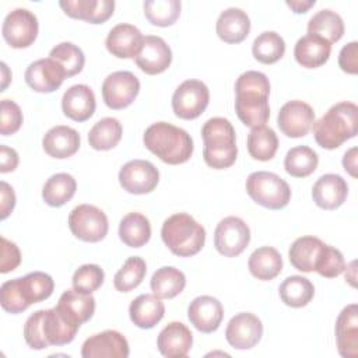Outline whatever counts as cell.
Returning <instances> with one entry per match:
<instances>
[{
  "label": "cell",
  "mask_w": 358,
  "mask_h": 358,
  "mask_svg": "<svg viewBox=\"0 0 358 358\" xmlns=\"http://www.w3.org/2000/svg\"><path fill=\"white\" fill-rule=\"evenodd\" d=\"M95 108V94L85 84H74L63 94L62 110L64 116L74 122L88 120L94 115Z\"/></svg>",
  "instance_id": "obj_24"
},
{
  "label": "cell",
  "mask_w": 358,
  "mask_h": 358,
  "mask_svg": "<svg viewBox=\"0 0 358 358\" xmlns=\"http://www.w3.org/2000/svg\"><path fill=\"white\" fill-rule=\"evenodd\" d=\"M159 182V172L154 164L145 159H131L119 171V183L127 193H151Z\"/></svg>",
  "instance_id": "obj_14"
},
{
  "label": "cell",
  "mask_w": 358,
  "mask_h": 358,
  "mask_svg": "<svg viewBox=\"0 0 358 358\" xmlns=\"http://www.w3.org/2000/svg\"><path fill=\"white\" fill-rule=\"evenodd\" d=\"M161 238L173 255L179 257H190L203 249L206 229L192 215L176 213L164 221Z\"/></svg>",
  "instance_id": "obj_7"
},
{
  "label": "cell",
  "mask_w": 358,
  "mask_h": 358,
  "mask_svg": "<svg viewBox=\"0 0 358 358\" xmlns=\"http://www.w3.org/2000/svg\"><path fill=\"white\" fill-rule=\"evenodd\" d=\"M316 4L315 0H287V6L295 13V14H303L310 7Z\"/></svg>",
  "instance_id": "obj_54"
},
{
  "label": "cell",
  "mask_w": 358,
  "mask_h": 358,
  "mask_svg": "<svg viewBox=\"0 0 358 358\" xmlns=\"http://www.w3.org/2000/svg\"><path fill=\"white\" fill-rule=\"evenodd\" d=\"M250 242L248 224L235 215L222 218L214 231V246L225 257L239 256Z\"/></svg>",
  "instance_id": "obj_11"
},
{
  "label": "cell",
  "mask_w": 358,
  "mask_h": 358,
  "mask_svg": "<svg viewBox=\"0 0 358 358\" xmlns=\"http://www.w3.org/2000/svg\"><path fill=\"white\" fill-rule=\"evenodd\" d=\"M59 6L66 15L90 24H103L115 10L113 0H64L59 1Z\"/></svg>",
  "instance_id": "obj_26"
},
{
  "label": "cell",
  "mask_w": 358,
  "mask_h": 358,
  "mask_svg": "<svg viewBox=\"0 0 358 358\" xmlns=\"http://www.w3.org/2000/svg\"><path fill=\"white\" fill-rule=\"evenodd\" d=\"M134 62L145 74H161L171 66L172 50L161 36L145 35Z\"/></svg>",
  "instance_id": "obj_19"
},
{
  "label": "cell",
  "mask_w": 358,
  "mask_h": 358,
  "mask_svg": "<svg viewBox=\"0 0 358 358\" xmlns=\"http://www.w3.org/2000/svg\"><path fill=\"white\" fill-rule=\"evenodd\" d=\"M235 112L248 127L264 126L270 117V81L262 71L248 70L235 83Z\"/></svg>",
  "instance_id": "obj_1"
},
{
  "label": "cell",
  "mask_w": 358,
  "mask_h": 358,
  "mask_svg": "<svg viewBox=\"0 0 358 358\" xmlns=\"http://www.w3.org/2000/svg\"><path fill=\"white\" fill-rule=\"evenodd\" d=\"M119 238L129 248H141L151 238V225L141 213L126 214L119 224Z\"/></svg>",
  "instance_id": "obj_34"
},
{
  "label": "cell",
  "mask_w": 358,
  "mask_h": 358,
  "mask_svg": "<svg viewBox=\"0 0 358 358\" xmlns=\"http://www.w3.org/2000/svg\"><path fill=\"white\" fill-rule=\"evenodd\" d=\"M49 57H52L53 60H56L63 66L67 74V78L81 73L85 63V56L83 50L71 42H62L56 45L49 52Z\"/></svg>",
  "instance_id": "obj_45"
},
{
  "label": "cell",
  "mask_w": 358,
  "mask_h": 358,
  "mask_svg": "<svg viewBox=\"0 0 358 358\" xmlns=\"http://www.w3.org/2000/svg\"><path fill=\"white\" fill-rule=\"evenodd\" d=\"M0 218L6 220L15 206V193L14 189L4 180L0 182Z\"/></svg>",
  "instance_id": "obj_51"
},
{
  "label": "cell",
  "mask_w": 358,
  "mask_h": 358,
  "mask_svg": "<svg viewBox=\"0 0 358 358\" xmlns=\"http://www.w3.org/2000/svg\"><path fill=\"white\" fill-rule=\"evenodd\" d=\"M319 157L308 145H296L288 150L284 158L285 172L294 178H306L317 168Z\"/></svg>",
  "instance_id": "obj_41"
},
{
  "label": "cell",
  "mask_w": 358,
  "mask_h": 358,
  "mask_svg": "<svg viewBox=\"0 0 358 358\" xmlns=\"http://www.w3.org/2000/svg\"><path fill=\"white\" fill-rule=\"evenodd\" d=\"M337 351L344 358L358 357V305L350 303L336 320Z\"/></svg>",
  "instance_id": "obj_22"
},
{
  "label": "cell",
  "mask_w": 358,
  "mask_h": 358,
  "mask_svg": "<svg viewBox=\"0 0 358 358\" xmlns=\"http://www.w3.org/2000/svg\"><path fill=\"white\" fill-rule=\"evenodd\" d=\"M67 78V74L60 63L52 57L32 62L25 70V83L36 92L49 94L56 91Z\"/></svg>",
  "instance_id": "obj_17"
},
{
  "label": "cell",
  "mask_w": 358,
  "mask_h": 358,
  "mask_svg": "<svg viewBox=\"0 0 358 358\" xmlns=\"http://www.w3.org/2000/svg\"><path fill=\"white\" fill-rule=\"evenodd\" d=\"M55 289L53 278L43 271H32L24 277L8 280L0 287L1 308L13 315L22 313L32 303L48 299Z\"/></svg>",
  "instance_id": "obj_3"
},
{
  "label": "cell",
  "mask_w": 358,
  "mask_h": 358,
  "mask_svg": "<svg viewBox=\"0 0 358 358\" xmlns=\"http://www.w3.org/2000/svg\"><path fill=\"white\" fill-rule=\"evenodd\" d=\"M210 102L208 87L200 80L183 81L172 95V110L173 113L185 120L199 117Z\"/></svg>",
  "instance_id": "obj_10"
},
{
  "label": "cell",
  "mask_w": 358,
  "mask_h": 358,
  "mask_svg": "<svg viewBox=\"0 0 358 358\" xmlns=\"http://www.w3.org/2000/svg\"><path fill=\"white\" fill-rule=\"evenodd\" d=\"M250 274L262 281L275 278L282 270V257L273 246H262L252 252L248 260Z\"/></svg>",
  "instance_id": "obj_33"
},
{
  "label": "cell",
  "mask_w": 358,
  "mask_h": 358,
  "mask_svg": "<svg viewBox=\"0 0 358 358\" xmlns=\"http://www.w3.org/2000/svg\"><path fill=\"white\" fill-rule=\"evenodd\" d=\"M246 145L253 159L270 161L278 150V137L271 127L257 126L248 134Z\"/></svg>",
  "instance_id": "obj_40"
},
{
  "label": "cell",
  "mask_w": 358,
  "mask_h": 358,
  "mask_svg": "<svg viewBox=\"0 0 358 358\" xmlns=\"http://www.w3.org/2000/svg\"><path fill=\"white\" fill-rule=\"evenodd\" d=\"M138 92L140 81L131 71H113L102 83L103 102L113 110L130 106L137 98Z\"/></svg>",
  "instance_id": "obj_13"
},
{
  "label": "cell",
  "mask_w": 358,
  "mask_h": 358,
  "mask_svg": "<svg viewBox=\"0 0 358 358\" xmlns=\"http://www.w3.org/2000/svg\"><path fill=\"white\" fill-rule=\"evenodd\" d=\"M165 315V305L155 294H141L129 306L130 320L140 329H152Z\"/></svg>",
  "instance_id": "obj_31"
},
{
  "label": "cell",
  "mask_w": 358,
  "mask_h": 358,
  "mask_svg": "<svg viewBox=\"0 0 358 358\" xmlns=\"http://www.w3.org/2000/svg\"><path fill=\"white\" fill-rule=\"evenodd\" d=\"M143 143L148 151L168 165L187 162L194 148L192 136L168 122L150 124L143 134Z\"/></svg>",
  "instance_id": "obj_4"
},
{
  "label": "cell",
  "mask_w": 358,
  "mask_h": 358,
  "mask_svg": "<svg viewBox=\"0 0 358 358\" xmlns=\"http://www.w3.org/2000/svg\"><path fill=\"white\" fill-rule=\"evenodd\" d=\"M20 158L18 152L14 148L7 145H0V172L7 173L13 172L18 166Z\"/></svg>",
  "instance_id": "obj_52"
},
{
  "label": "cell",
  "mask_w": 358,
  "mask_h": 358,
  "mask_svg": "<svg viewBox=\"0 0 358 358\" xmlns=\"http://www.w3.org/2000/svg\"><path fill=\"white\" fill-rule=\"evenodd\" d=\"M331 53V43L324 38L306 34L299 38L294 48L295 60L306 69H317L323 66Z\"/></svg>",
  "instance_id": "obj_28"
},
{
  "label": "cell",
  "mask_w": 358,
  "mask_h": 358,
  "mask_svg": "<svg viewBox=\"0 0 358 358\" xmlns=\"http://www.w3.org/2000/svg\"><path fill=\"white\" fill-rule=\"evenodd\" d=\"M324 245L326 243L323 241L310 235L295 239L288 250L291 264L302 273L315 271L317 259Z\"/></svg>",
  "instance_id": "obj_32"
},
{
  "label": "cell",
  "mask_w": 358,
  "mask_h": 358,
  "mask_svg": "<svg viewBox=\"0 0 358 358\" xmlns=\"http://www.w3.org/2000/svg\"><path fill=\"white\" fill-rule=\"evenodd\" d=\"M187 317L199 331L213 333L224 319V308L217 298L200 295L189 303Z\"/></svg>",
  "instance_id": "obj_20"
},
{
  "label": "cell",
  "mask_w": 358,
  "mask_h": 358,
  "mask_svg": "<svg viewBox=\"0 0 358 358\" xmlns=\"http://www.w3.org/2000/svg\"><path fill=\"white\" fill-rule=\"evenodd\" d=\"M193 344L190 329L180 322L168 323L158 334L157 347L166 358L186 357Z\"/></svg>",
  "instance_id": "obj_25"
},
{
  "label": "cell",
  "mask_w": 358,
  "mask_h": 358,
  "mask_svg": "<svg viewBox=\"0 0 358 358\" xmlns=\"http://www.w3.org/2000/svg\"><path fill=\"white\" fill-rule=\"evenodd\" d=\"M77 190L76 179L66 172L52 175L42 187V199L50 207H62L73 199Z\"/></svg>",
  "instance_id": "obj_35"
},
{
  "label": "cell",
  "mask_w": 358,
  "mask_h": 358,
  "mask_svg": "<svg viewBox=\"0 0 358 358\" xmlns=\"http://www.w3.org/2000/svg\"><path fill=\"white\" fill-rule=\"evenodd\" d=\"M1 259H0V271L3 274L10 273L13 270H15L20 263H21V253L18 246L8 241L7 238L1 236Z\"/></svg>",
  "instance_id": "obj_49"
},
{
  "label": "cell",
  "mask_w": 358,
  "mask_h": 358,
  "mask_svg": "<svg viewBox=\"0 0 358 358\" xmlns=\"http://www.w3.org/2000/svg\"><path fill=\"white\" fill-rule=\"evenodd\" d=\"M215 32L218 38L227 43H239L245 41L250 32V20L242 8L229 7L218 15Z\"/></svg>",
  "instance_id": "obj_30"
},
{
  "label": "cell",
  "mask_w": 358,
  "mask_h": 358,
  "mask_svg": "<svg viewBox=\"0 0 358 358\" xmlns=\"http://www.w3.org/2000/svg\"><path fill=\"white\" fill-rule=\"evenodd\" d=\"M105 280V273L98 264L80 266L71 278L73 288L81 294H92L96 291Z\"/></svg>",
  "instance_id": "obj_46"
},
{
  "label": "cell",
  "mask_w": 358,
  "mask_h": 358,
  "mask_svg": "<svg viewBox=\"0 0 358 358\" xmlns=\"http://www.w3.org/2000/svg\"><path fill=\"white\" fill-rule=\"evenodd\" d=\"M130 354L126 337L116 330H103L88 337L81 347L83 358H127Z\"/></svg>",
  "instance_id": "obj_18"
},
{
  "label": "cell",
  "mask_w": 358,
  "mask_h": 358,
  "mask_svg": "<svg viewBox=\"0 0 358 358\" xmlns=\"http://www.w3.org/2000/svg\"><path fill=\"white\" fill-rule=\"evenodd\" d=\"M141 31L131 24H117L115 25L105 41L108 52L117 59H134L143 45Z\"/></svg>",
  "instance_id": "obj_21"
},
{
  "label": "cell",
  "mask_w": 358,
  "mask_h": 358,
  "mask_svg": "<svg viewBox=\"0 0 358 358\" xmlns=\"http://www.w3.org/2000/svg\"><path fill=\"white\" fill-rule=\"evenodd\" d=\"M348 196V185L345 179L337 173L322 175L312 187V199L315 204L323 210H336L345 201Z\"/></svg>",
  "instance_id": "obj_23"
},
{
  "label": "cell",
  "mask_w": 358,
  "mask_h": 358,
  "mask_svg": "<svg viewBox=\"0 0 358 358\" xmlns=\"http://www.w3.org/2000/svg\"><path fill=\"white\" fill-rule=\"evenodd\" d=\"M204 141L203 158L213 169H225L235 164L238 155L236 134L232 123L225 117H211L201 127Z\"/></svg>",
  "instance_id": "obj_6"
},
{
  "label": "cell",
  "mask_w": 358,
  "mask_h": 358,
  "mask_svg": "<svg viewBox=\"0 0 358 358\" xmlns=\"http://www.w3.org/2000/svg\"><path fill=\"white\" fill-rule=\"evenodd\" d=\"M245 187L255 203L270 210H281L288 206L291 200L288 183L273 172H252L246 179Z\"/></svg>",
  "instance_id": "obj_8"
},
{
  "label": "cell",
  "mask_w": 358,
  "mask_h": 358,
  "mask_svg": "<svg viewBox=\"0 0 358 358\" xmlns=\"http://www.w3.org/2000/svg\"><path fill=\"white\" fill-rule=\"evenodd\" d=\"M39 31L36 15L27 8H14L10 11L1 27L4 41L14 49H24L31 46Z\"/></svg>",
  "instance_id": "obj_12"
},
{
  "label": "cell",
  "mask_w": 358,
  "mask_h": 358,
  "mask_svg": "<svg viewBox=\"0 0 358 358\" xmlns=\"http://www.w3.org/2000/svg\"><path fill=\"white\" fill-rule=\"evenodd\" d=\"M344 270H345V260L343 253L330 245H324L317 259L315 271L319 273L322 277L334 278L340 275Z\"/></svg>",
  "instance_id": "obj_47"
},
{
  "label": "cell",
  "mask_w": 358,
  "mask_h": 358,
  "mask_svg": "<svg viewBox=\"0 0 358 358\" xmlns=\"http://www.w3.org/2000/svg\"><path fill=\"white\" fill-rule=\"evenodd\" d=\"M143 7L144 15L150 24L171 27L180 15L182 3L179 0H147Z\"/></svg>",
  "instance_id": "obj_43"
},
{
  "label": "cell",
  "mask_w": 358,
  "mask_h": 358,
  "mask_svg": "<svg viewBox=\"0 0 358 358\" xmlns=\"http://www.w3.org/2000/svg\"><path fill=\"white\" fill-rule=\"evenodd\" d=\"M338 66L344 73H358V42L352 41L344 45L338 55Z\"/></svg>",
  "instance_id": "obj_50"
},
{
  "label": "cell",
  "mask_w": 358,
  "mask_h": 358,
  "mask_svg": "<svg viewBox=\"0 0 358 358\" xmlns=\"http://www.w3.org/2000/svg\"><path fill=\"white\" fill-rule=\"evenodd\" d=\"M22 112L21 108L11 99L1 101V113H0V133L1 136H10L20 130L22 124Z\"/></svg>",
  "instance_id": "obj_48"
},
{
  "label": "cell",
  "mask_w": 358,
  "mask_h": 358,
  "mask_svg": "<svg viewBox=\"0 0 358 358\" xmlns=\"http://www.w3.org/2000/svg\"><path fill=\"white\" fill-rule=\"evenodd\" d=\"M56 308L67 320L81 326L94 316L95 298L91 294H81L74 288L66 289L60 295Z\"/></svg>",
  "instance_id": "obj_29"
},
{
  "label": "cell",
  "mask_w": 358,
  "mask_h": 358,
  "mask_svg": "<svg viewBox=\"0 0 358 358\" xmlns=\"http://www.w3.org/2000/svg\"><path fill=\"white\" fill-rule=\"evenodd\" d=\"M263 336L262 320L250 312L236 313L227 324L225 338L236 350H249L255 347Z\"/></svg>",
  "instance_id": "obj_16"
},
{
  "label": "cell",
  "mask_w": 358,
  "mask_h": 358,
  "mask_svg": "<svg viewBox=\"0 0 358 358\" xmlns=\"http://www.w3.org/2000/svg\"><path fill=\"white\" fill-rule=\"evenodd\" d=\"M278 294L287 306L303 308L312 301L315 287L306 277L289 275L280 284Z\"/></svg>",
  "instance_id": "obj_37"
},
{
  "label": "cell",
  "mask_w": 358,
  "mask_h": 358,
  "mask_svg": "<svg viewBox=\"0 0 358 358\" xmlns=\"http://www.w3.org/2000/svg\"><path fill=\"white\" fill-rule=\"evenodd\" d=\"M252 53L257 62L263 64H273L284 56L285 42L280 34L274 31H264L253 41Z\"/></svg>",
  "instance_id": "obj_42"
},
{
  "label": "cell",
  "mask_w": 358,
  "mask_h": 358,
  "mask_svg": "<svg viewBox=\"0 0 358 358\" xmlns=\"http://www.w3.org/2000/svg\"><path fill=\"white\" fill-rule=\"evenodd\" d=\"M357 147H351L343 157V166L352 178H357Z\"/></svg>",
  "instance_id": "obj_53"
},
{
  "label": "cell",
  "mask_w": 358,
  "mask_h": 358,
  "mask_svg": "<svg viewBox=\"0 0 358 358\" xmlns=\"http://www.w3.org/2000/svg\"><path fill=\"white\" fill-rule=\"evenodd\" d=\"M80 326L67 320L57 308L34 312L24 324L25 343L32 350H45L50 345H64L74 340Z\"/></svg>",
  "instance_id": "obj_2"
},
{
  "label": "cell",
  "mask_w": 358,
  "mask_h": 358,
  "mask_svg": "<svg viewBox=\"0 0 358 358\" xmlns=\"http://www.w3.org/2000/svg\"><path fill=\"white\" fill-rule=\"evenodd\" d=\"M80 143L81 138L78 131L64 124L53 126L42 138L45 152L56 159H64L74 155L80 148Z\"/></svg>",
  "instance_id": "obj_27"
},
{
  "label": "cell",
  "mask_w": 358,
  "mask_h": 358,
  "mask_svg": "<svg viewBox=\"0 0 358 358\" xmlns=\"http://www.w3.org/2000/svg\"><path fill=\"white\" fill-rule=\"evenodd\" d=\"M315 123L313 108L299 99L285 102L278 112L277 124L282 134L291 138H299L309 133Z\"/></svg>",
  "instance_id": "obj_15"
},
{
  "label": "cell",
  "mask_w": 358,
  "mask_h": 358,
  "mask_svg": "<svg viewBox=\"0 0 358 358\" xmlns=\"http://www.w3.org/2000/svg\"><path fill=\"white\" fill-rule=\"evenodd\" d=\"M344 21L340 14L333 10L323 8L313 14L308 21V34H315L330 43L338 42L344 35Z\"/></svg>",
  "instance_id": "obj_38"
},
{
  "label": "cell",
  "mask_w": 358,
  "mask_h": 358,
  "mask_svg": "<svg viewBox=\"0 0 358 358\" xmlns=\"http://www.w3.org/2000/svg\"><path fill=\"white\" fill-rule=\"evenodd\" d=\"M150 287L151 291L161 299H172L185 289L186 277L179 268L164 266L152 274Z\"/></svg>",
  "instance_id": "obj_36"
},
{
  "label": "cell",
  "mask_w": 358,
  "mask_h": 358,
  "mask_svg": "<svg viewBox=\"0 0 358 358\" xmlns=\"http://www.w3.org/2000/svg\"><path fill=\"white\" fill-rule=\"evenodd\" d=\"M1 71H3V83H1V91H4V90H6V87H7V84H8V81H10V78H11L10 70H8V67H7V64H6L4 62L1 63Z\"/></svg>",
  "instance_id": "obj_55"
},
{
  "label": "cell",
  "mask_w": 358,
  "mask_h": 358,
  "mask_svg": "<svg viewBox=\"0 0 358 358\" xmlns=\"http://www.w3.org/2000/svg\"><path fill=\"white\" fill-rule=\"evenodd\" d=\"M147 273V264L143 257L131 256L117 270L113 277V285L119 292H130L141 284Z\"/></svg>",
  "instance_id": "obj_44"
},
{
  "label": "cell",
  "mask_w": 358,
  "mask_h": 358,
  "mask_svg": "<svg viewBox=\"0 0 358 358\" xmlns=\"http://www.w3.org/2000/svg\"><path fill=\"white\" fill-rule=\"evenodd\" d=\"M316 143L324 150L338 148L343 143L354 138L358 131V108L352 102L333 105L312 126Z\"/></svg>",
  "instance_id": "obj_5"
},
{
  "label": "cell",
  "mask_w": 358,
  "mask_h": 358,
  "mask_svg": "<svg viewBox=\"0 0 358 358\" xmlns=\"http://www.w3.org/2000/svg\"><path fill=\"white\" fill-rule=\"evenodd\" d=\"M69 228L77 239L95 243L106 236L109 222L101 208L92 204H80L69 214Z\"/></svg>",
  "instance_id": "obj_9"
},
{
  "label": "cell",
  "mask_w": 358,
  "mask_h": 358,
  "mask_svg": "<svg viewBox=\"0 0 358 358\" xmlns=\"http://www.w3.org/2000/svg\"><path fill=\"white\" fill-rule=\"evenodd\" d=\"M122 134L123 127L116 117H103L91 127L88 144L96 151H108L119 144Z\"/></svg>",
  "instance_id": "obj_39"
}]
</instances>
